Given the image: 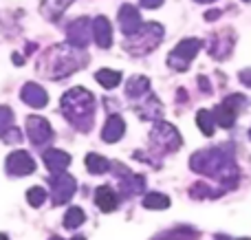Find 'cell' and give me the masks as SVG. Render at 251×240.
I'll list each match as a JSON object with an SVG mask.
<instances>
[{
    "mask_svg": "<svg viewBox=\"0 0 251 240\" xmlns=\"http://www.w3.org/2000/svg\"><path fill=\"white\" fill-rule=\"evenodd\" d=\"M69 2H73V0H44V11H47V16L55 18Z\"/></svg>",
    "mask_w": 251,
    "mask_h": 240,
    "instance_id": "3957f363",
    "label": "cell"
},
{
    "mask_svg": "<svg viewBox=\"0 0 251 240\" xmlns=\"http://www.w3.org/2000/svg\"><path fill=\"white\" fill-rule=\"evenodd\" d=\"M119 20H122V29L126 33H132V31L139 29V13L130 4H124L122 13H119Z\"/></svg>",
    "mask_w": 251,
    "mask_h": 240,
    "instance_id": "6da1fadb",
    "label": "cell"
},
{
    "mask_svg": "<svg viewBox=\"0 0 251 240\" xmlns=\"http://www.w3.org/2000/svg\"><path fill=\"white\" fill-rule=\"evenodd\" d=\"M95 35L100 47H110V26L106 18H97L95 20Z\"/></svg>",
    "mask_w": 251,
    "mask_h": 240,
    "instance_id": "7a4b0ae2",
    "label": "cell"
},
{
    "mask_svg": "<svg viewBox=\"0 0 251 240\" xmlns=\"http://www.w3.org/2000/svg\"><path fill=\"white\" fill-rule=\"evenodd\" d=\"M163 2V0H141V7H148V9H154L159 7V4Z\"/></svg>",
    "mask_w": 251,
    "mask_h": 240,
    "instance_id": "277c9868",
    "label": "cell"
},
{
    "mask_svg": "<svg viewBox=\"0 0 251 240\" xmlns=\"http://www.w3.org/2000/svg\"><path fill=\"white\" fill-rule=\"evenodd\" d=\"M199 2H212V0H199Z\"/></svg>",
    "mask_w": 251,
    "mask_h": 240,
    "instance_id": "8992f818",
    "label": "cell"
},
{
    "mask_svg": "<svg viewBox=\"0 0 251 240\" xmlns=\"http://www.w3.org/2000/svg\"><path fill=\"white\" fill-rule=\"evenodd\" d=\"M101 194H104V201H113V196H110V194H108V190H104V192H101ZM113 203H104V210H113Z\"/></svg>",
    "mask_w": 251,
    "mask_h": 240,
    "instance_id": "5b68a950",
    "label": "cell"
}]
</instances>
